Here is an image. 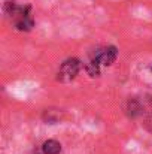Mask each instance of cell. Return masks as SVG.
I'll return each mask as SVG.
<instances>
[{
    "mask_svg": "<svg viewBox=\"0 0 152 154\" xmlns=\"http://www.w3.org/2000/svg\"><path fill=\"white\" fill-rule=\"evenodd\" d=\"M81 70V61L78 58H67L58 69L57 79L60 82H70L73 81Z\"/></svg>",
    "mask_w": 152,
    "mask_h": 154,
    "instance_id": "6da1fadb",
    "label": "cell"
},
{
    "mask_svg": "<svg viewBox=\"0 0 152 154\" xmlns=\"http://www.w3.org/2000/svg\"><path fill=\"white\" fill-rule=\"evenodd\" d=\"M116 57H118V50H116V47H106V48H103L101 51H99L96 54V58H97V61L100 63V66H110V64H113L115 63V60H116Z\"/></svg>",
    "mask_w": 152,
    "mask_h": 154,
    "instance_id": "7a4b0ae2",
    "label": "cell"
},
{
    "mask_svg": "<svg viewBox=\"0 0 152 154\" xmlns=\"http://www.w3.org/2000/svg\"><path fill=\"white\" fill-rule=\"evenodd\" d=\"M42 151H43V154H60L61 144L58 141H55V139H48V141L43 142Z\"/></svg>",
    "mask_w": 152,
    "mask_h": 154,
    "instance_id": "3957f363",
    "label": "cell"
},
{
    "mask_svg": "<svg viewBox=\"0 0 152 154\" xmlns=\"http://www.w3.org/2000/svg\"><path fill=\"white\" fill-rule=\"evenodd\" d=\"M85 69H87V72H88V75H90L91 78H96V76H99V75H100V63L97 61V58H96V57H94V58H91V60L87 63Z\"/></svg>",
    "mask_w": 152,
    "mask_h": 154,
    "instance_id": "277c9868",
    "label": "cell"
},
{
    "mask_svg": "<svg viewBox=\"0 0 152 154\" xmlns=\"http://www.w3.org/2000/svg\"><path fill=\"white\" fill-rule=\"evenodd\" d=\"M33 26H34V21H33L30 17L22 18V20H19V21L15 23V29L19 30V32H28V30L33 29Z\"/></svg>",
    "mask_w": 152,
    "mask_h": 154,
    "instance_id": "5b68a950",
    "label": "cell"
}]
</instances>
